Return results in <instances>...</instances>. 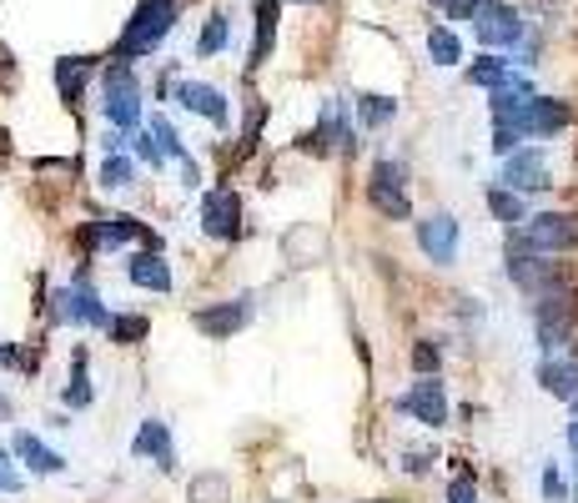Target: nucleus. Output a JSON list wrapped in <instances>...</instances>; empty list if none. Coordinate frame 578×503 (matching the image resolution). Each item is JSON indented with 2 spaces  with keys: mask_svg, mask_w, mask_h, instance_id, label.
<instances>
[{
  "mask_svg": "<svg viewBox=\"0 0 578 503\" xmlns=\"http://www.w3.org/2000/svg\"><path fill=\"white\" fill-rule=\"evenodd\" d=\"M142 76L131 71V60H111L107 76H101V116H107L111 132L136 136L142 132Z\"/></svg>",
  "mask_w": 578,
  "mask_h": 503,
  "instance_id": "nucleus-1",
  "label": "nucleus"
},
{
  "mask_svg": "<svg viewBox=\"0 0 578 503\" xmlns=\"http://www.w3.org/2000/svg\"><path fill=\"white\" fill-rule=\"evenodd\" d=\"M86 76H91V60L60 56V60H56V91H60V101H81Z\"/></svg>",
  "mask_w": 578,
  "mask_h": 503,
  "instance_id": "nucleus-21",
  "label": "nucleus"
},
{
  "mask_svg": "<svg viewBox=\"0 0 578 503\" xmlns=\"http://www.w3.org/2000/svg\"><path fill=\"white\" fill-rule=\"evenodd\" d=\"M392 407L408 413V418H418L423 428H443V423H448V388H443V378H418Z\"/></svg>",
  "mask_w": 578,
  "mask_h": 503,
  "instance_id": "nucleus-10",
  "label": "nucleus"
},
{
  "mask_svg": "<svg viewBox=\"0 0 578 503\" xmlns=\"http://www.w3.org/2000/svg\"><path fill=\"white\" fill-rule=\"evenodd\" d=\"M126 277L136 282V288H146V292H171V267H166V257L156 247L136 252V257L126 262Z\"/></svg>",
  "mask_w": 578,
  "mask_h": 503,
  "instance_id": "nucleus-17",
  "label": "nucleus"
},
{
  "mask_svg": "<svg viewBox=\"0 0 578 503\" xmlns=\"http://www.w3.org/2000/svg\"><path fill=\"white\" fill-rule=\"evenodd\" d=\"M131 181H136V167H131L126 156H107V161H101V187H107V192H126Z\"/></svg>",
  "mask_w": 578,
  "mask_h": 503,
  "instance_id": "nucleus-28",
  "label": "nucleus"
},
{
  "mask_svg": "<svg viewBox=\"0 0 578 503\" xmlns=\"http://www.w3.org/2000/svg\"><path fill=\"white\" fill-rule=\"evenodd\" d=\"M25 489V473L15 468V454L0 444V493H21Z\"/></svg>",
  "mask_w": 578,
  "mask_h": 503,
  "instance_id": "nucleus-32",
  "label": "nucleus"
},
{
  "mask_svg": "<svg viewBox=\"0 0 578 503\" xmlns=\"http://www.w3.org/2000/svg\"><path fill=\"white\" fill-rule=\"evenodd\" d=\"M498 187H508V192H548L554 187V171H548V152L543 146H519L513 156H503V171H498Z\"/></svg>",
  "mask_w": 578,
  "mask_h": 503,
  "instance_id": "nucleus-4",
  "label": "nucleus"
},
{
  "mask_svg": "<svg viewBox=\"0 0 578 503\" xmlns=\"http://www.w3.org/2000/svg\"><path fill=\"white\" fill-rule=\"evenodd\" d=\"M473 36L483 41L488 51H508L523 41V15L508 5V0H483L478 15H473Z\"/></svg>",
  "mask_w": 578,
  "mask_h": 503,
  "instance_id": "nucleus-7",
  "label": "nucleus"
},
{
  "mask_svg": "<svg viewBox=\"0 0 578 503\" xmlns=\"http://www.w3.org/2000/svg\"><path fill=\"white\" fill-rule=\"evenodd\" d=\"M5 418H11V398L0 393V423H5Z\"/></svg>",
  "mask_w": 578,
  "mask_h": 503,
  "instance_id": "nucleus-38",
  "label": "nucleus"
},
{
  "mask_svg": "<svg viewBox=\"0 0 578 503\" xmlns=\"http://www.w3.org/2000/svg\"><path fill=\"white\" fill-rule=\"evenodd\" d=\"M508 76H513V60H503L498 51H483V56L468 66V86H483V91H498Z\"/></svg>",
  "mask_w": 578,
  "mask_h": 503,
  "instance_id": "nucleus-20",
  "label": "nucleus"
},
{
  "mask_svg": "<svg viewBox=\"0 0 578 503\" xmlns=\"http://www.w3.org/2000/svg\"><path fill=\"white\" fill-rule=\"evenodd\" d=\"M236 227H242V202L232 187H216L201 197V232L207 237H236Z\"/></svg>",
  "mask_w": 578,
  "mask_h": 503,
  "instance_id": "nucleus-12",
  "label": "nucleus"
},
{
  "mask_svg": "<svg viewBox=\"0 0 578 503\" xmlns=\"http://www.w3.org/2000/svg\"><path fill=\"white\" fill-rule=\"evenodd\" d=\"M252 317V298H236V302H222V308H197L191 312V327H201L207 337H232L236 327H247Z\"/></svg>",
  "mask_w": 578,
  "mask_h": 503,
  "instance_id": "nucleus-15",
  "label": "nucleus"
},
{
  "mask_svg": "<svg viewBox=\"0 0 578 503\" xmlns=\"http://www.w3.org/2000/svg\"><path fill=\"white\" fill-rule=\"evenodd\" d=\"M519 237L529 242L533 252H543V257H554V252H574L578 247V212H538V216L523 222Z\"/></svg>",
  "mask_w": 578,
  "mask_h": 503,
  "instance_id": "nucleus-5",
  "label": "nucleus"
},
{
  "mask_svg": "<svg viewBox=\"0 0 578 503\" xmlns=\"http://www.w3.org/2000/svg\"><path fill=\"white\" fill-rule=\"evenodd\" d=\"M483 202H488V212H493L498 222H503V227H513V232H519L523 222H529V206H523V197H519V192H508V187H488Z\"/></svg>",
  "mask_w": 578,
  "mask_h": 503,
  "instance_id": "nucleus-19",
  "label": "nucleus"
},
{
  "mask_svg": "<svg viewBox=\"0 0 578 503\" xmlns=\"http://www.w3.org/2000/svg\"><path fill=\"white\" fill-rule=\"evenodd\" d=\"M181 15V0H142L136 11H131L126 31L116 41V60H136V56H152L166 36H171V25Z\"/></svg>",
  "mask_w": 578,
  "mask_h": 503,
  "instance_id": "nucleus-2",
  "label": "nucleus"
},
{
  "mask_svg": "<svg viewBox=\"0 0 578 503\" xmlns=\"http://www.w3.org/2000/svg\"><path fill=\"white\" fill-rule=\"evenodd\" d=\"M402 468H408V473H427V468H433V454H408Z\"/></svg>",
  "mask_w": 578,
  "mask_h": 503,
  "instance_id": "nucleus-36",
  "label": "nucleus"
},
{
  "mask_svg": "<svg viewBox=\"0 0 578 503\" xmlns=\"http://www.w3.org/2000/svg\"><path fill=\"white\" fill-rule=\"evenodd\" d=\"M56 317L60 323H76V327H107L111 323V312L101 308V292L91 288V277L86 272H76L71 288L56 292Z\"/></svg>",
  "mask_w": 578,
  "mask_h": 503,
  "instance_id": "nucleus-6",
  "label": "nucleus"
},
{
  "mask_svg": "<svg viewBox=\"0 0 578 503\" xmlns=\"http://www.w3.org/2000/svg\"><path fill=\"white\" fill-rule=\"evenodd\" d=\"M574 407H578V398H574Z\"/></svg>",
  "mask_w": 578,
  "mask_h": 503,
  "instance_id": "nucleus-41",
  "label": "nucleus"
},
{
  "mask_svg": "<svg viewBox=\"0 0 578 503\" xmlns=\"http://www.w3.org/2000/svg\"><path fill=\"white\" fill-rule=\"evenodd\" d=\"M367 202H373V212L388 216V222H408V216H413V202H408V167L392 161V156H382L378 167H373V177H367Z\"/></svg>",
  "mask_w": 578,
  "mask_h": 503,
  "instance_id": "nucleus-3",
  "label": "nucleus"
},
{
  "mask_svg": "<svg viewBox=\"0 0 578 503\" xmlns=\"http://www.w3.org/2000/svg\"><path fill=\"white\" fill-rule=\"evenodd\" d=\"M60 398H66V407H76V413L96 403L91 378H86V348H76V353H71V378H66V393H60Z\"/></svg>",
  "mask_w": 578,
  "mask_h": 503,
  "instance_id": "nucleus-22",
  "label": "nucleus"
},
{
  "mask_svg": "<svg viewBox=\"0 0 578 503\" xmlns=\"http://www.w3.org/2000/svg\"><path fill=\"white\" fill-rule=\"evenodd\" d=\"M81 237L91 242H101V247H126V242H152V247H162V242H156V232H146L142 222H136V216H96L91 227H81Z\"/></svg>",
  "mask_w": 578,
  "mask_h": 503,
  "instance_id": "nucleus-13",
  "label": "nucleus"
},
{
  "mask_svg": "<svg viewBox=\"0 0 578 503\" xmlns=\"http://www.w3.org/2000/svg\"><path fill=\"white\" fill-rule=\"evenodd\" d=\"M427 56H433V66H458V60H463V41L453 36L448 25H433V31H427Z\"/></svg>",
  "mask_w": 578,
  "mask_h": 503,
  "instance_id": "nucleus-25",
  "label": "nucleus"
},
{
  "mask_svg": "<svg viewBox=\"0 0 578 503\" xmlns=\"http://www.w3.org/2000/svg\"><path fill=\"white\" fill-rule=\"evenodd\" d=\"M131 152H136V161H142V167H152V171H162V167H166V146L156 142V132H152V126L131 136Z\"/></svg>",
  "mask_w": 578,
  "mask_h": 503,
  "instance_id": "nucleus-29",
  "label": "nucleus"
},
{
  "mask_svg": "<svg viewBox=\"0 0 578 503\" xmlns=\"http://www.w3.org/2000/svg\"><path fill=\"white\" fill-rule=\"evenodd\" d=\"M574 121V107L568 101H558V97H533V101H523V111L513 116V126H519V136L523 142H543V136H558Z\"/></svg>",
  "mask_w": 578,
  "mask_h": 503,
  "instance_id": "nucleus-9",
  "label": "nucleus"
},
{
  "mask_svg": "<svg viewBox=\"0 0 578 503\" xmlns=\"http://www.w3.org/2000/svg\"><path fill=\"white\" fill-rule=\"evenodd\" d=\"M177 107L191 111V116H207L216 132L232 126V101H226V91H216V86H207V81H177Z\"/></svg>",
  "mask_w": 578,
  "mask_h": 503,
  "instance_id": "nucleus-11",
  "label": "nucleus"
},
{
  "mask_svg": "<svg viewBox=\"0 0 578 503\" xmlns=\"http://www.w3.org/2000/svg\"><path fill=\"white\" fill-rule=\"evenodd\" d=\"M538 383L548 398H564V403H574L578 398V362L574 358H543L538 362Z\"/></svg>",
  "mask_w": 578,
  "mask_h": 503,
  "instance_id": "nucleus-18",
  "label": "nucleus"
},
{
  "mask_svg": "<svg viewBox=\"0 0 578 503\" xmlns=\"http://www.w3.org/2000/svg\"><path fill=\"white\" fill-rule=\"evenodd\" d=\"M226 41H232V21H226V11H212L197 41V56H216V51H226Z\"/></svg>",
  "mask_w": 578,
  "mask_h": 503,
  "instance_id": "nucleus-26",
  "label": "nucleus"
},
{
  "mask_svg": "<svg viewBox=\"0 0 578 503\" xmlns=\"http://www.w3.org/2000/svg\"><path fill=\"white\" fill-rule=\"evenodd\" d=\"M543 499H548V503H564L568 499V483H564V473H558L554 463L543 468Z\"/></svg>",
  "mask_w": 578,
  "mask_h": 503,
  "instance_id": "nucleus-34",
  "label": "nucleus"
},
{
  "mask_svg": "<svg viewBox=\"0 0 578 503\" xmlns=\"http://www.w3.org/2000/svg\"><path fill=\"white\" fill-rule=\"evenodd\" d=\"M574 479H578V458H574Z\"/></svg>",
  "mask_w": 578,
  "mask_h": 503,
  "instance_id": "nucleus-39",
  "label": "nucleus"
},
{
  "mask_svg": "<svg viewBox=\"0 0 578 503\" xmlns=\"http://www.w3.org/2000/svg\"><path fill=\"white\" fill-rule=\"evenodd\" d=\"M107 333H111V343H142V337L152 333V323H146V317H136V312H111Z\"/></svg>",
  "mask_w": 578,
  "mask_h": 503,
  "instance_id": "nucleus-27",
  "label": "nucleus"
},
{
  "mask_svg": "<svg viewBox=\"0 0 578 503\" xmlns=\"http://www.w3.org/2000/svg\"><path fill=\"white\" fill-rule=\"evenodd\" d=\"M277 36V0H257V41H252V71H257L262 60H267V46Z\"/></svg>",
  "mask_w": 578,
  "mask_h": 503,
  "instance_id": "nucleus-24",
  "label": "nucleus"
},
{
  "mask_svg": "<svg viewBox=\"0 0 578 503\" xmlns=\"http://www.w3.org/2000/svg\"><path fill=\"white\" fill-rule=\"evenodd\" d=\"M437 11L448 15V21H473V15H478V5H483V0H433Z\"/></svg>",
  "mask_w": 578,
  "mask_h": 503,
  "instance_id": "nucleus-33",
  "label": "nucleus"
},
{
  "mask_svg": "<svg viewBox=\"0 0 578 503\" xmlns=\"http://www.w3.org/2000/svg\"><path fill=\"white\" fill-rule=\"evenodd\" d=\"M437 362H443V348H437L433 337H423L413 348V368H418V378H437Z\"/></svg>",
  "mask_w": 578,
  "mask_h": 503,
  "instance_id": "nucleus-30",
  "label": "nucleus"
},
{
  "mask_svg": "<svg viewBox=\"0 0 578 503\" xmlns=\"http://www.w3.org/2000/svg\"><path fill=\"white\" fill-rule=\"evenodd\" d=\"M302 5H312V0H302Z\"/></svg>",
  "mask_w": 578,
  "mask_h": 503,
  "instance_id": "nucleus-40",
  "label": "nucleus"
},
{
  "mask_svg": "<svg viewBox=\"0 0 578 503\" xmlns=\"http://www.w3.org/2000/svg\"><path fill=\"white\" fill-rule=\"evenodd\" d=\"M418 247L433 267H453L458 262V247H463V227L453 212H427L418 222Z\"/></svg>",
  "mask_w": 578,
  "mask_h": 503,
  "instance_id": "nucleus-8",
  "label": "nucleus"
},
{
  "mask_svg": "<svg viewBox=\"0 0 578 503\" xmlns=\"http://www.w3.org/2000/svg\"><path fill=\"white\" fill-rule=\"evenodd\" d=\"M152 132H156V142L166 146V156H177V161H191L187 146H181V136H177V126H171L166 116H152Z\"/></svg>",
  "mask_w": 578,
  "mask_h": 503,
  "instance_id": "nucleus-31",
  "label": "nucleus"
},
{
  "mask_svg": "<svg viewBox=\"0 0 578 503\" xmlns=\"http://www.w3.org/2000/svg\"><path fill=\"white\" fill-rule=\"evenodd\" d=\"M11 454L21 458V463L31 468V473H46V479H51V473H60V468H66V458H60V454H51V448L41 444V438H36V433H31V428H15V438H11Z\"/></svg>",
  "mask_w": 578,
  "mask_h": 503,
  "instance_id": "nucleus-16",
  "label": "nucleus"
},
{
  "mask_svg": "<svg viewBox=\"0 0 578 503\" xmlns=\"http://www.w3.org/2000/svg\"><path fill=\"white\" fill-rule=\"evenodd\" d=\"M448 503H478V483H473L468 473H458V479L448 483Z\"/></svg>",
  "mask_w": 578,
  "mask_h": 503,
  "instance_id": "nucleus-35",
  "label": "nucleus"
},
{
  "mask_svg": "<svg viewBox=\"0 0 578 503\" xmlns=\"http://www.w3.org/2000/svg\"><path fill=\"white\" fill-rule=\"evenodd\" d=\"M353 107H357V121H363L367 132H373V126H388V121L398 116V101L378 97V91H363V97H353Z\"/></svg>",
  "mask_w": 578,
  "mask_h": 503,
  "instance_id": "nucleus-23",
  "label": "nucleus"
},
{
  "mask_svg": "<svg viewBox=\"0 0 578 503\" xmlns=\"http://www.w3.org/2000/svg\"><path fill=\"white\" fill-rule=\"evenodd\" d=\"M131 454L136 458H152L162 473H171L177 468V448H171V428H166L162 418H146L142 428H136V438H131Z\"/></svg>",
  "mask_w": 578,
  "mask_h": 503,
  "instance_id": "nucleus-14",
  "label": "nucleus"
},
{
  "mask_svg": "<svg viewBox=\"0 0 578 503\" xmlns=\"http://www.w3.org/2000/svg\"><path fill=\"white\" fill-rule=\"evenodd\" d=\"M564 438H568V448H574V458H578V418L568 423V433H564Z\"/></svg>",
  "mask_w": 578,
  "mask_h": 503,
  "instance_id": "nucleus-37",
  "label": "nucleus"
},
{
  "mask_svg": "<svg viewBox=\"0 0 578 503\" xmlns=\"http://www.w3.org/2000/svg\"><path fill=\"white\" fill-rule=\"evenodd\" d=\"M574 503H578V493H574Z\"/></svg>",
  "mask_w": 578,
  "mask_h": 503,
  "instance_id": "nucleus-42",
  "label": "nucleus"
}]
</instances>
